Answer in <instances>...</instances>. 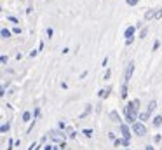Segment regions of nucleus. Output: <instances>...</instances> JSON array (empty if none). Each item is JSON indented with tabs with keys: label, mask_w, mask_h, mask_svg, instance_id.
I'll use <instances>...</instances> for the list:
<instances>
[{
	"label": "nucleus",
	"mask_w": 162,
	"mask_h": 150,
	"mask_svg": "<svg viewBox=\"0 0 162 150\" xmlns=\"http://www.w3.org/2000/svg\"><path fill=\"white\" fill-rule=\"evenodd\" d=\"M138 107H140V100H133V101L127 103V107H126V122L134 124L136 117H140V114H138Z\"/></svg>",
	"instance_id": "obj_1"
},
{
	"label": "nucleus",
	"mask_w": 162,
	"mask_h": 150,
	"mask_svg": "<svg viewBox=\"0 0 162 150\" xmlns=\"http://www.w3.org/2000/svg\"><path fill=\"white\" fill-rule=\"evenodd\" d=\"M133 131H134V135H138V136H145V135H147V128L143 126V122H134V124H133Z\"/></svg>",
	"instance_id": "obj_2"
},
{
	"label": "nucleus",
	"mask_w": 162,
	"mask_h": 150,
	"mask_svg": "<svg viewBox=\"0 0 162 150\" xmlns=\"http://www.w3.org/2000/svg\"><path fill=\"white\" fill-rule=\"evenodd\" d=\"M133 72H134V61H131V63L127 65V68H126V75H124V84H126V86H127V82L131 80Z\"/></svg>",
	"instance_id": "obj_3"
},
{
	"label": "nucleus",
	"mask_w": 162,
	"mask_h": 150,
	"mask_svg": "<svg viewBox=\"0 0 162 150\" xmlns=\"http://www.w3.org/2000/svg\"><path fill=\"white\" fill-rule=\"evenodd\" d=\"M120 133H122V138H126V140H129V138H131V133H129V128L126 126V122H122V124H120Z\"/></svg>",
	"instance_id": "obj_4"
},
{
	"label": "nucleus",
	"mask_w": 162,
	"mask_h": 150,
	"mask_svg": "<svg viewBox=\"0 0 162 150\" xmlns=\"http://www.w3.org/2000/svg\"><path fill=\"white\" fill-rule=\"evenodd\" d=\"M134 31H136V26H129V28L124 31V37H126L127 40H133V35H134Z\"/></svg>",
	"instance_id": "obj_5"
},
{
	"label": "nucleus",
	"mask_w": 162,
	"mask_h": 150,
	"mask_svg": "<svg viewBox=\"0 0 162 150\" xmlns=\"http://www.w3.org/2000/svg\"><path fill=\"white\" fill-rule=\"evenodd\" d=\"M155 14H157V9H150V10H147V14H145V19L148 21V19H152Z\"/></svg>",
	"instance_id": "obj_6"
},
{
	"label": "nucleus",
	"mask_w": 162,
	"mask_h": 150,
	"mask_svg": "<svg viewBox=\"0 0 162 150\" xmlns=\"http://www.w3.org/2000/svg\"><path fill=\"white\" fill-rule=\"evenodd\" d=\"M0 35H2V38H9V37H10L12 33H10V31H9L7 28H2V31H0Z\"/></svg>",
	"instance_id": "obj_7"
},
{
	"label": "nucleus",
	"mask_w": 162,
	"mask_h": 150,
	"mask_svg": "<svg viewBox=\"0 0 162 150\" xmlns=\"http://www.w3.org/2000/svg\"><path fill=\"white\" fill-rule=\"evenodd\" d=\"M110 91H112V89H110V87H106V89H101L98 94H99V98H105V96H108V93H110Z\"/></svg>",
	"instance_id": "obj_8"
},
{
	"label": "nucleus",
	"mask_w": 162,
	"mask_h": 150,
	"mask_svg": "<svg viewBox=\"0 0 162 150\" xmlns=\"http://www.w3.org/2000/svg\"><path fill=\"white\" fill-rule=\"evenodd\" d=\"M155 108H157V103H155V101H150V105H148V110H147V112L152 115V112H154Z\"/></svg>",
	"instance_id": "obj_9"
},
{
	"label": "nucleus",
	"mask_w": 162,
	"mask_h": 150,
	"mask_svg": "<svg viewBox=\"0 0 162 150\" xmlns=\"http://www.w3.org/2000/svg\"><path fill=\"white\" fill-rule=\"evenodd\" d=\"M161 124H162V115H157V117L154 119V126H155V128H159Z\"/></svg>",
	"instance_id": "obj_10"
},
{
	"label": "nucleus",
	"mask_w": 162,
	"mask_h": 150,
	"mask_svg": "<svg viewBox=\"0 0 162 150\" xmlns=\"http://www.w3.org/2000/svg\"><path fill=\"white\" fill-rule=\"evenodd\" d=\"M110 117H112L115 122H120V117H119V114H117V112H112V114H110Z\"/></svg>",
	"instance_id": "obj_11"
},
{
	"label": "nucleus",
	"mask_w": 162,
	"mask_h": 150,
	"mask_svg": "<svg viewBox=\"0 0 162 150\" xmlns=\"http://www.w3.org/2000/svg\"><path fill=\"white\" fill-rule=\"evenodd\" d=\"M148 117H150V114H148V112L140 114V121H148Z\"/></svg>",
	"instance_id": "obj_12"
},
{
	"label": "nucleus",
	"mask_w": 162,
	"mask_h": 150,
	"mask_svg": "<svg viewBox=\"0 0 162 150\" xmlns=\"http://www.w3.org/2000/svg\"><path fill=\"white\" fill-rule=\"evenodd\" d=\"M127 142L129 140H126V138H122V140H115V145L119 147V145H127Z\"/></svg>",
	"instance_id": "obj_13"
},
{
	"label": "nucleus",
	"mask_w": 162,
	"mask_h": 150,
	"mask_svg": "<svg viewBox=\"0 0 162 150\" xmlns=\"http://www.w3.org/2000/svg\"><path fill=\"white\" fill-rule=\"evenodd\" d=\"M9 129H10V124H7V122H5V124H2V129H0V131H2V133H7Z\"/></svg>",
	"instance_id": "obj_14"
},
{
	"label": "nucleus",
	"mask_w": 162,
	"mask_h": 150,
	"mask_svg": "<svg viewBox=\"0 0 162 150\" xmlns=\"http://www.w3.org/2000/svg\"><path fill=\"white\" fill-rule=\"evenodd\" d=\"M147 33H148V28H143V30H141V33H140V38H145V37H147Z\"/></svg>",
	"instance_id": "obj_15"
},
{
	"label": "nucleus",
	"mask_w": 162,
	"mask_h": 150,
	"mask_svg": "<svg viewBox=\"0 0 162 150\" xmlns=\"http://www.w3.org/2000/svg\"><path fill=\"white\" fill-rule=\"evenodd\" d=\"M30 121V112H23V122Z\"/></svg>",
	"instance_id": "obj_16"
},
{
	"label": "nucleus",
	"mask_w": 162,
	"mask_h": 150,
	"mask_svg": "<svg viewBox=\"0 0 162 150\" xmlns=\"http://www.w3.org/2000/svg\"><path fill=\"white\" fill-rule=\"evenodd\" d=\"M7 19H9L10 23H14V24H17V17H14V16H7Z\"/></svg>",
	"instance_id": "obj_17"
},
{
	"label": "nucleus",
	"mask_w": 162,
	"mask_h": 150,
	"mask_svg": "<svg viewBox=\"0 0 162 150\" xmlns=\"http://www.w3.org/2000/svg\"><path fill=\"white\" fill-rule=\"evenodd\" d=\"M45 31H47V37H49V38H51V37L54 35V30H52V28H47Z\"/></svg>",
	"instance_id": "obj_18"
},
{
	"label": "nucleus",
	"mask_w": 162,
	"mask_h": 150,
	"mask_svg": "<svg viewBox=\"0 0 162 150\" xmlns=\"http://www.w3.org/2000/svg\"><path fill=\"white\" fill-rule=\"evenodd\" d=\"M84 135L86 136H92V129H84Z\"/></svg>",
	"instance_id": "obj_19"
},
{
	"label": "nucleus",
	"mask_w": 162,
	"mask_h": 150,
	"mask_svg": "<svg viewBox=\"0 0 162 150\" xmlns=\"http://www.w3.org/2000/svg\"><path fill=\"white\" fill-rule=\"evenodd\" d=\"M0 61H2V65H7V61H9V58H7V56H2V59H0Z\"/></svg>",
	"instance_id": "obj_20"
},
{
	"label": "nucleus",
	"mask_w": 162,
	"mask_h": 150,
	"mask_svg": "<svg viewBox=\"0 0 162 150\" xmlns=\"http://www.w3.org/2000/svg\"><path fill=\"white\" fill-rule=\"evenodd\" d=\"M110 79V70H106V73L103 75V80H108Z\"/></svg>",
	"instance_id": "obj_21"
},
{
	"label": "nucleus",
	"mask_w": 162,
	"mask_h": 150,
	"mask_svg": "<svg viewBox=\"0 0 162 150\" xmlns=\"http://www.w3.org/2000/svg\"><path fill=\"white\" fill-rule=\"evenodd\" d=\"M127 2V5H136L138 3V0H126Z\"/></svg>",
	"instance_id": "obj_22"
},
{
	"label": "nucleus",
	"mask_w": 162,
	"mask_h": 150,
	"mask_svg": "<svg viewBox=\"0 0 162 150\" xmlns=\"http://www.w3.org/2000/svg\"><path fill=\"white\" fill-rule=\"evenodd\" d=\"M33 115H35V119L40 115V108H35V112H33Z\"/></svg>",
	"instance_id": "obj_23"
},
{
	"label": "nucleus",
	"mask_w": 162,
	"mask_h": 150,
	"mask_svg": "<svg viewBox=\"0 0 162 150\" xmlns=\"http://www.w3.org/2000/svg\"><path fill=\"white\" fill-rule=\"evenodd\" d=\"M12 145H14L12 140H9V143H7V150H12Z\"/></svg>",
	"instance_id": "obj_24"
},
{
	"label": "nucleus",
	"mask_w": 162,
	"mask_h": 150,
	"mask_svg": "<svg viewBox=\"0 0 162 150\" xmlns=\"http://www.w3.org/2000/svg\"><path fill=\"white\" fill-rule=\"evenodd\" d=\"M159 49V40H155V44H154V51H157Z\"/></svg>",
	"instance_id": "obj_25"
},
{
	"label": "nucleus",
	"mask_w": 162,
	"mask_h": 150,
	"mask_svg": "<svg viewBox=\"0 0 162 150\" xmlns=\"http://www.w3.org/2000/svg\"><path fill=\"white\" fill-rule=\"evenodd\" d=\"M101 65H103V66H106V65H108V56H106V58L103 59V63H101Z\"/></svg>",
	"instance_id": "obj_26"
},
{
	"label": "nucleus",
	"mask_w": 162,
	"mask_h": 150,
	"mask_svg": "<svg viewBox=\"0 0 162 150\" xmlns=\"http://www.w3.org/2000/svg\"><path fill=\"white\" fill-rule=\"evenodd\" d=\"M35 147H37V143H31V145H30V149H28V150H33Z\"/></svg>",
	"instance_id": "obj_27"
},
{
	"label": "nucleus",
	"mask_w": 162,
	"mask_h": 150,
	"mask_svg": "<svg viewBox=\"0 0 162 150\" xmlns=\"http://www.w3.org/2000/svg\"><path fill=\"white\" fill-rule=\"evenodd\" d=\"M145 150H154V147H150V145H148V147H147Z\"/></svg>",
	"instance_id": "obj_28"
},
{
	"label": "nucleus",
	"mask_w": 162,
	"mask_h": 150,
	"mask_svg": "<svg viewBox=\"0 0 162 150\" xmlns=\"http://www.w3.org/2000/svg\"><path fill=\"white\" fill-rule=\"evenodd\" d=\"M45 150H51V145H47V147H45Z\"/></svg>",
	"instance_id": "obj_29"
},
{
	"label": "nucleus",
	"mask_w": 162,
	"mask_h": 150,
	"mask_svg": "<svg viewBox=\"0 0 162 150\" xmlns=\"http://www.w3.org/2000/svg\"><path fill=\"white\" fill-rule=\"evenodd\" d=\"M127 150H131V149H127Z\"/></svg>",
	"instance_id": "obj_30"
}]
</instances>
